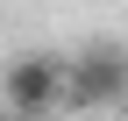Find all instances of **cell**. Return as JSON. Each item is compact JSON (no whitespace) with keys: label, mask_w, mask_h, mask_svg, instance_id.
Segmentation results:
<instances>
[{"label":"cell","mask_w":128,"mask_h":121,"mask_svg":"<svg viewBox=\"0 0 128 121\" xmlns=\"http://www.w3.org/2000/svg\"><path fill=\"white\" fill-rule=\"evenodd\" d=\"M114 107H128V43H114V36L78 43L71 71H64V107L57 114H100V121H114Z\"/></svg>","instance_id":"obj_1"},{"label":"cell","mask_w":128,"mask_h":121,"mask_svg":"<svg viewBox=\"0 0 128 121\" xmlns=\"http://www.w3.org/2000/svg\"><path fill=\"white\" fill-rule=\"evenodd\" d=\"M64 71H71V57L64 50H22L0 64V107L14 121H50L64 107Z\"/></svg>","instance_id":"obj_2"},{"label":"cell","mask_w":128,"mask_h":121,"mask_svg":"<svg viewBox=\"0 0 128 121\" xmlns=\"http://www.w3.org/2000/svg\"><path fill=\"white\" fill-rule=\"evenodd\" d=\"M0 121H14V114H7V107H0Z\"/></svg>","instance_id":"obj_3"}]
</instances>
